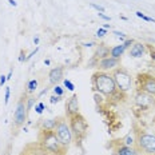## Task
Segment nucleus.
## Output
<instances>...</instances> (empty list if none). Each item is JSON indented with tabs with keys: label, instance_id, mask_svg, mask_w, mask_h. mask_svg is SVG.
Masks as SVG:
<instances>
[{
	"label": "nucleus",
	"instance_id": "f704fd0d",
	"mask_svg": "<svg viewBox=\"0 0 155 155\" xmlns=\"http://www.w3.org/2000/svg\"><path fill=\"white\" fill-rule=\"evenodd\" d=\"M7 82V75H2L0 76V87H3Z\"/></svg>",
	"mask_w": 155,
	"mask_h": 155
},
{
	"label": "nucleus",
	"instance_id": "b1692460",
	"mask_svg": "<svg viewBox=\"0 0 155 155\" xmlns=\"http://www.w3.org/2000/svg\"><path fill=\"white\" fill-rule=\"evenodd\" d=\"M104 95H102V94L99 92H94V99H95V103L96 104H103L104 103Z\"/></svg>",
	"mask_w": 155,
	"mask_h": 155
},
{
	"label": "nucleus",
	"instance_id": "9b49d317",
	"mask_svg": "<svg viewBox=\"0 0 155 155\" xmlns=\"http://www.w3.org/2000/svg\"><path fill=\"white\" fill-rule=\"evenodd\" d=\"M119 64H120V60H119V59H115V58L107 56V58H103V59L98 60L96 68H98V71L110 72V71H114L115 68H118Z\"/></svg>",
	"mask_w": 155,
	"mask_h": 155
},
{
	"label": "nucleus",
	"instance_id": "a19ab883",
	"mask_svg": "<svg viewBox=\"0 0 155 155\" xmlns=\"http://www.w3.org/2000/svg\"><path fill=\"white\" fill-rule=\"evenodd\" d=\"M150 56L153 60H155V50H150Z\"/></svg>",
	"mask_w": 155,
	"mask_h": 155
},
{
	"label": "nucleus",
	"instance_id": "5701e85b",
	"mask_svg": "<svg viewBox=\"0 0 155 155\" xmlns=\"http://www.w3.org/2000/svg\"><path fill=\"white\" fill-rule=\"evenodd\" d=\"M46 110V104H44L43 102H39L35 104V112H36L38 115H41L43 114V111Z\"/></svg>",
	"mask_w": 155,
	"mask_h": 155
},
{
	"label": "nucleus",
	"instance_id": "20e7f679",
	"mask_svg": "<svg viewBox=\"0 0 155 155\" xmlns=\"http://www.w3.org/2000/svg\"><path fill=\"white\" fill-rule=\"evenodd\" d=\"M112 78H114V82L116 84V88L120 92H128L132 88V83H134V78L131 76V74L127 70L118 67L111 72Z\"/></svg>",
	"mask_w": 155,
	"mask_h": 155
},
{
	"label": "nucleus",
	"instance_id": "f03ea898",
	"mask_svg": "<svg viewBox=\"0 0 155 155\" xmlns=\"http://www.w3.org/2000/svg\"><path fill=\"white\" fill-rule=\"evenodd\" d=\"M39 146L43 151L51 154L66 155L67 151V148L60 143L55 131H40V134H39Z\"/></svg>",
	"mask_w": 155,
	"mask_h": 155
},
{
	"label": "nucleus",
	"instance_id": "c9c22d12",
	"mask_svg": "<svg viewBox=\"0 0 155 155\" xmlns=\"http://www.w3.org/2000/svg\"><path fill=\"white\" fill-rule=\"evenodd\" d=\"M48 92V88H47V87H46V88H43V90H41V91L40 92H39L38 94V99H40L41 98V96H44V95H46V94Z\"/></svg>",
	"mask_w": 155,
	"mask_h": 155
},
{
	"label": "nucleus",
	"instance_id": "aec40b11",
	"mask_svg": "<svg viewBox=\"0 0 155 155\" xmlns=\"http://www.w3.org/2000/svg\"><path fill=\"white\" fill-rule=\"evenodd\" d=\"M35 104H36V98H35V96H28V98L25 99V107H27L28 112L35 107Z\"/></svg>",
	"mask_w": 155,
	"mask_h": 155
},
{
	"label": "nucleus",
	"instance_id": "6ab92c4d",
	"mask_svg": "<svg viewBox=\"0 0 155 155\" xmlns=\"http://www.w3.org/2000/svg\"><path fill=\"white\" fill-rule=\"evenodd\" d=\"M38 84H39V82L36 79L28 80V83H27V92L28 94H34L38 90Z\"/></svg>",
	"mask_w": 155,
	"mask_h": 155
},
{
	"label": "nucleus",
	"instance_id": "4c0bfd02",
	"mask_svg": "<svg viewBox=\"0 0 155 155\" xmlns=\"http://www.w3.org/2000/svg\"><path fill=\"white\" fill-rule=\"evenodd\" d=\"M12 74H14V67H12V68H9L8 75H7V80H11L12 79Z\"/></svg>",
	"mask_w": 155,
	"mask_h": 155
},
{
	"label": "nucleus",
	"instance_id": "393cba45",
	"mask_svg": "<svg viewBox=\"0 0 155 155\" xmlns=\"http://www.w3.org/2000/svg\"><path fill=\"white\" fill-rule=\"evenodd\" d=\"M52 92L55 94V95H58V96H63L64 95V88L62 86H59V84H55L54 88H52Z\"/></svg>",
	"mask_w": 155,
	"mask_h": 155
},
{
	"label": "nucleus",
	"instance_id": "72a5a7b5",
	"mask_svg": "<svg viewBox=\"0 0 155 155\" xmlns=\"http://www.w3.org/2000/svg\"><path fill=\"white\" fill-rule=\"evenodd\" d=\"M38 51H39V47L36 46V48H35V50H34V51H31V52H30V54H28V56H27V60H31V59H32V58H34V56H35V55H36V54H38Z\"/></svg>",
	"mask_w": 155,
	"mask_h": 155
},
{
	"label": "nucleus",
	"instance_id": "f3484780",
	"mask_svg": "<svg viewBox=\"0 0 155 155\" xmlns=\"http://www.w3.org/2000/svg\"><path fill=\"white\" fill-rule=\"evenodd\" d=\"M126 51H127V50H126V48H124L123 43H120V44H118V46H114V47H111V48H110V56L120 60V58L124 55Z\"/></svg>",
	"mask_w": 155,
	"mask_h": 155
},
{
	"label": "nucleus",
	"instance_id": "a211bd4d",
	"mask_svg": "<svg viewBox=\"0 0 155 155\" xmlns=\"http://www.w3.org/2000/svg\"><path fill=\"white\" fill-rule=\"evenodd\" d=\"M135 143H137V135L134 134V132H128L127 135L122 139V143L120 144H123V146H135Z\"/></svg>",
	"mask_w": 155,
	"mask_h": 155
},
{
	"label": "nucleus",
	"instance_id": "49530a36",
	"mask_svg": "<svg viewBox=\"0 0 155 155\" xmlns=\"http://www.w3.org/2000/svg\"><path fill=\"white\" fill-rule=\"evenodd\" d=\"M154 67H155V66H154Z\"/></svg>",
	"mask_w": 155,
	"mask_h": 155
},
{
	"label": "nucleus",
	"instance_id": "bb28decb",
	"mask_svg": "<svg viewBox=\"0 0 155 155\" xmlns=\"http://www.w3.org/2000/svg\"><path fill=\"white\" fill-rule=\"evenodd\" d=\"M106 35H107V30H104L103 27H101V28H98V31L95 32V36L96 38H99V39H102V38H104Z\"/></svg>",
	"mask_w": 155,
	"mask_h": 155
},
{
	"label": "nucleus",
	"instance_id": "1a4fd4ad",
	"mask_svg": "<svg viewBox=\"0 0 155 155\" xmlns=\"http://www.w3.org/2000/svg\"><path fill=\"white\" fill-rule=\"evenodd\" d=\"M154 103H155L154 96L138 90L137 95H135V104H137L138 107L142 110H147V108H150L151 106H154Z\"/></svg>",
	"mask_w": 155,
	"mask_h": 155
},
{
	"label": "nucleus",
	"instance_id": "e433bc0d",
	"mask_svg": "<svg viewBox=\"0 0 155 155\" xmlns=\"http://www.w3.org/2000/svg\"><path fill=\"white\" fill-rule=\"evenodd\" d=\"M92 46H96L95 41H86V43H83V47H92Z\"/></svg>",
	"mask_w": 155,
	"mask_h": 155
},
{
	"label": "nucleus",
	"instance_id": "4468645a",
	"mask_svg": "<svg viewBox=\"0 0 155 155\" xmlns=\"http://www.w3.org/2000/svg\"><path fill=\"white\" fill-rule=\"evenodd\" d=\"M115 154L116 155H143L139 150L137 148V146H123V144H119L115 148Z\"/></svg>",
	"mask_w": 155,
	"mask_h": 155
},
{
	"label": "nucleus",
	"instance_id": "ddd939ff",
	"mask_svg": "<svg viewBox=\"0 0 155 155\" xmlns=\"http://www.w3.org/2000/svg\"><path fill=\"white\" fill-rule=\"evenodd\" d=\"M63 74H64V68L63 67H55L48 72V80H50L51 84H58L60 80L63 79Z\"/></svg>",
	"mask_w": 155,
	"mask_h": 155
},
{
	"label": "nucleus",
	"instance_id": "c756f323",
	"mask_svg": "<svg viewBox=\"0 0 155 155\" xmlns=\"http://www.w3.org/2000/svg\"><path fill=\"white\" fill-rule=\"evenodd\" d=\"M134 43H135V40H134V39H126V40L123 41V46H124L126 50H128V48H130V47H131Z\"/></svg>",
	"mask_w": 155,
	"mask_h": 155
},
{
	"label": "nucleus",
	"instance_id": "6e6552de",
	"mask_svg": "<svg viewBox=\"0 0 155 155\" xmlns=\"http://www.w3.org/2000/svg\"><path fill=\"white\" fill-rule=\"evenodd\" d=\"M27 115H28V111H27V107H25V99L23 98L18 102L14 112V123L16 127H20V126H23L25 123Z\"/></svg>",
	"mask_w": 155,
	"mask_h": 155
},
{
	"label": "nucleus",
	"instance_id": "0eeeda50",
	"mask_svg": "<svg viewBox=\"0 0 155 155\" xmlns=\"http://www.w3.org/2000/svg\"><path fill=\"white\" fill-rule=\"evenodd\" d=\"M137 87L139 91H143L155 98V76L148 74H139L137 78Z\"/></svg>",
	"mask_w": 155,
	"mask_h": 155
},
{
	"label": "nucleus",
	"instance_id": "9d476101",
	"mask_svg": "<svg viewBox=\"0 0 155 155\" xmlns=\"http://www.w3.org/2000/svg\"><path fill=\"white\" fill-rule=\"evenodd\" d=\"M80 114V104H79V98L76 94H72L66 102V116L71 118Z\"/></svg>",
	"mask_w": 155,
	"mask_h": 155
},
{
	"label": "nucleus",
	"instance_id": "f8f14e48",
	"mask_svg": "<svg viewBox=\"0 0 155 155\" xmlns=\"http://www.w3.org/2000/svg\"><path fill=\"white\" fill-rule=\"evenodd\" d=\"M146 52H147V46L140 43V41H135V43L128 48V55H130L131 58H135V59L142 58Z\"/></svg>",
	"mask_w": 155,
	"mask_h": 155
},
{
	"label": "nucleus",
	"instance_id": "a878e982",
	"mask_svg": "<svg viewBox=\"0 0 155 155\" xmlns=\"http://www.w3.org/2000/svg\"><path fill=\"white\" fill-rule=\"evenodd\" d=\"M90 7L94 8L96 12H104V11H106V8L103 7V5H101V4H96V3H90Z\"/></svg>",
	"mask_w": 155,
	"mask_h": 155
},
{
	"label": "nucleus",
	"instance_id": "f257e3e1",
	"mask_svg": "<svg viewBox=\"0 0 155 155\" xmlns=\"http://www.w3.org/2000/svg\"><path fill=\"white\" fill-rule=\"evenodd\" d=\"M91 83H92L94 92L102 94L106 98H115L116 94L119 92L114 82V78H112L110 72L96 71L91 76Z\"/></svg>",
	"mask_w": 155,
	"mask_h": 155
},
{
	"label": "nucleus",
	"instance_id": "39448f33",
	"mask_svg": "<svg viewBox=\"0 0 155 155\" xmlns=\"http://www.w3.org/2000/svg\"><path fill=\"white\" fill-rule=\"evenodd\" d=\"M135 146L143 155H155V134L144 131L137 132Z\"/></svg>",
	"mask_w": 155,
	"mask_h": 155
},
{
	"label": "nucleus",
	"instance_id": "4be33fe9",
	"mask_svg": "<svg viewBox=\"0 0 155 155\" xmlns=\"http://www.w3.org/2000/svg\"><path fill=\"white\" fill-rule=\"evenodd\" d=\"M63 86L66 87L68 91H71V92L75 91V84H74V83L71 82L70 79H63Z\"/></svg>",
	"mask_w": 155,
	"mask_h": 155
},
{
	"label": "nucleus",
	"instance_id": "cd10ccee",
	"mask_svg": "<svg viewBox=\"0 0 155 155\" xmlns=\"http://www.w3.org/2000/svg\"><path fill=\"white\" fill-rule=\"evenodd\" d=\"M112 35H115L116 38L120 39L122 43H123V41L126 40V34H124V32H122V31H116V30H114V31H112Z\"/></svg>",
	"mask_w": 155,
	"mask_h": 155
},
{
	"label": "nucleus",
	"instance_id": "423d86ee",
	"mask_svg": "<svg viewBox=\"0 0 155 155\" xmlns=\"http://www.w3.org/2000/svg\"><path fill=\"white\" fill-rule=\"evenodd\" d=\"M54 131H55V134H56V137L59 138L60 143H62L66 148H68L71 146V143L74 142L72 131H71L68 120H67V119H64V118H59V119H58L56 127H55Z\"/></svg>",
	"mask_w": 155,
	"mask_h": 155
},
{
	"label": "nucleus",
	"instance_id": "7ed1b4c3",
	"mask_svg": "<svg viewBox=\"0 0 155 155\" xmlns=\"http://www.w3.org/2000/svg\"><path fill=\"white\" fill-rule=\"evenodd\" d=\"M68 123L72 131V137L74 140L78 143H82L84 140V138L87 137V132H88V123H87L86 118L82 114H78L75 116H71L68 118Z\"/></svg>",
	"mask_w": 155,
	"mask_h": 155
},
{
	"label": "nucleus",
	"instance_id": "2eb2a0df",
	"mask_svg": "<svg viewBox=\"0 0 155 155\" xmlns=\"http://www.w3.org/2000/svg\"><path fill=\"white\" fill-rule=\"evenodd\" d=\"M107 56H110V47H107L104 43L96 44V50L92 58H95L96 60H101L103 58H107Z\"/></svg>",
	"mask_w": 155,
	"mask_h": 155
},
{
	"label": "nucleus",
	"instance_id": "c03bdc74",
	"mask_svg": "<svg viewBox=\"0 0 155 155\" xmlns=\"http://www.w3.org/2000/svg\"><path fill=\"white\" fill-rule=\"evenodd\" d=\"M41 155H59V154H51V153H46V151L41 150Z\"/></svg>",
	"mask_w": 155,
	"mask_h": 155
},
{
	"label": "nucleus",
	"instance_id": "58836bf2",
	"mask_svg": "<svg viewBox=\"0 0 155 155\" xmlns=\"http://www.w3.org/2000/svg\"><path fill=\"white\" fill-rule=\"evenodd\" d=\"M9 5H12V7H18V3H16V0H8Z\"/></svg>",
	"mask_w": 155,
	"mask_h": 155
},
{
	"label": "nucleus",
	"instance_id": "a18cd8bd",
	"mask_svg": "<svg viewBox=\"0 0 155 155\" xmlns=\"http://www.w3.org/2000/svg\"><path fill=\"white\" fill-rule=\"evenodd\" d=\"M20 155H30V154H28V153H21Z\"/></svg>",
	"mask_w": 155,
	"mask_h": 155
},
{
	"label": "nucleus",
	"instance_id": "79ce46f5",
	"mask_svg": "<svg viewBox=\"0 0 155 155\" xmlns=\"http://www.w3.org/2000/svg\"><path fill=\"white\" fill-rule=\"evenodd\" d=\"M103 28H104V30H111V24H103Z\"/></svg>",
	"mask_w": 155,
	"mask_h": 155
},
{
	"label": "nucleus",
	"instance_id": "dca6fc26",
	"mask_svg": "<svg viewBox=\"0 0 155 155\" xmlns=\"http://www.w3.org/2000/svg\"><path fill=\"white\" fill-rule=\"evenodd\" d=\"M58 119L54 118H48V119H41L40 123H39V128L40 131H54L56 127Z\"/></svg>",
	"mask_w": 155,
	"mask_h": 155
},
{
	"label": "nucleus",
	"instance_id": "2f4dec72",
	"mask_svg": "<svg viewBox=\"0 0 155 155\" xmlns=\"http://www.w3.org/2000/svg\"><path fill=\"white\" fill-rule=\"evenodd\" d=\"M19 62H20V63L27 62V55H25V52H24L23 50H21L20 54H19Z\"/></svg>",
	"mask_w": 155,
	"mask_h": 155
},
{
	"label": "nucleus",
	"instance_id": "37998d69",
	"mask_svg": "<svg viewBox=\"0 0 155 155\" xmlns=\"http://www.w3.org/2000/svg\"><path fill=\"white\" fill-rule=\"evenodd\" d=\"M50 64H51L50 59H44V66H50Z\"/></svg>",
	"mask_w": 155,
	"mask_h": 155
},
{
	"label": "nucleus",
	"instance_id": "c85d7f7f",
	"mask_svg": "<svg viewBox=\"0 0 155 155\" xmlns=\"http://www.w3.org/2000/svg\"><path fill=\"white\" fill-rule=\"evenodd\" d=\"M9 96H11V87H5V94H4V103L8 104Z\"/></svg>",
	"mask_w": 155,
	"mask_h": 155
},
{
	"label": "nucleus",
	"instance_id": "412c9836",
	"mask_svg": "<svg viewBox=\"0 0 155 155\" xmlns=\"http://www.w3.org/2000/svg\"><path fill=\"white\" fill-rule=\"evenodd\" d=\"M135 15H137L139 19H142V20H144V21H148V23H155V19L154 18H150V16L144 15L143 12H140V11H137V12H135Z\"/></svg>",
	"mask_w": 155,
	"mask_h": 155
},
{
	"label": "nucleus",
	"instance_id": "473e14b6",
	"mask_svg": "<svg viewBox=\"0 0 155 155\" xmlns=\"http://www.w3.org/2000/svg\"><path fill=\"white\" fill-rule=\"evenodd\" d=\"M98 16L102 19V20H106V21H110V20H111V18H110L108 15H106L104 12H98Z\"/></svg>",
	"mask_w": 155,
	"mask_h": 155
},
{
	"label": "nucleus",
	"instance_id": "ea45409f",
	"mask_svg": "<svg viewBox=\"0 0 155 155\" xmlns=\"http://www.w3.org/2000/svg\"><path fill=\"white\" fill-rule=\"evenodd\" d=\"M39 41H40V39H39V36L36 35V36L34 38V44H35V46H38V44H39Z\"/></svg>",
	"mask_w": 155,
	"mask_h": 155
},
{
	"label": "nucleus",
	"instance_id": "7c9ffc66",
	"mask_svg": "<svg viewBox=\"0 0 155 155\" xmlns=\"http://www.w3.org/2000/svg\"><path fill=\"white\" fill-rule=\"evenodd\" d=\"M60 99H62V96H58V95H51V98H50V103L51 104H55V103H59L60 102Z\"/></svg>",
	"mask_w": 155,
	"mask_h": 155
}]
</instances>
